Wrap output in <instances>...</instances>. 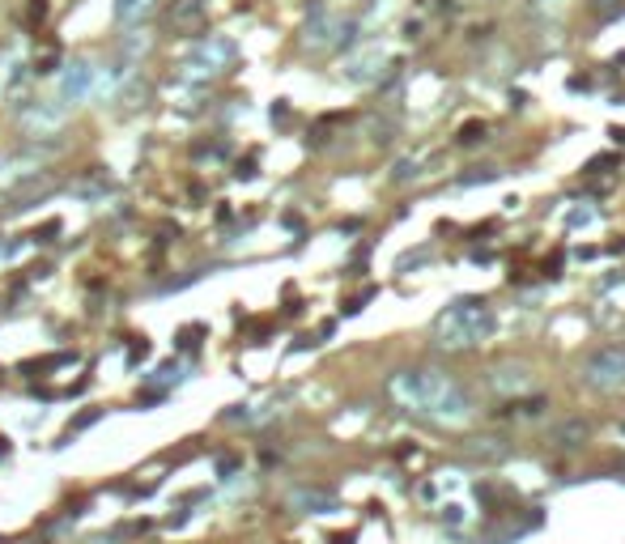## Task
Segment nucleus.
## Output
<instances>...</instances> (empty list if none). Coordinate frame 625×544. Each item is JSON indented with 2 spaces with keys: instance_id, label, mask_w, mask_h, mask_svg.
Wrapping results in <instances>:
<instances>
[{
  "instance_id": "nucleus-3",
  "label": "nucleus",
  "mask_w": 625,
  "mask_h": 544,
  "mask_svg": "<svg viewBox=\"0 0 625 544\" xmlns=\"http://www.w3.org/2000/svg\"><path fill=\"white\" fill-rule=\"evenodd\" d=\"M583 383L600 392H621L625 387V345H600L583 362Z\"/></svg>"
},
{
  "instance_id": "nucleus-19",
  "label": "nucleus",
  "mask_w": 625,
  "mask_h": 544,
  "mask_svg": "<svg viewBox=\"0 0 625 544\" xmlns=\"http://www.w3.org/2000/svg\"><path fill=\"white\" fill-rule=\"evenodd\" d=\"M455 140H460V145H481V140H485V123H481V119L464 123V128L455 132Z\"/></svg>"
},
{
  "instance_id": "nucleus-27",
  "label": "nucleus",
  "mask_w": 625,
  "mask_h": 544,
  "mask_svg": "<svg viewBox=\"0 0 625 544\" xmlns=\"http://www.w3.org/2000/svg\"><path fill=\"white\" fill-rule=\"evenodd\" d=\"M47 17V0H30V21H43Z\"/></svg>"
},
{
  "instance_id": "nucleus-5",
  "label": "nucleus",
  "mask_w": 625,
  "mask_h": 544,
  "mask_svg": "<svg viewBox=\"0 0 625 544\" xmlns=\"http://www.w3.org/2000/svg\"><path fill=\"white\" fill-rule=\"evenodd\" d=\"M532 383H536V370H532V362H524V357H507V362H498V366L490 370V387H494L498 396H528Z\"/></svg>"
},
{
  "instance_id": "nucleus-21",
  "label": "nucleus",
  "mask_w": 625,
  "mask_h": 544,
  "mask_svg": "<svg viewBox=\"0 0 625 544\" xmlns=\"http://www.w3.org/2000/svg\"><path fill=\"white\" fill-rule=\"evenodd\" d=\"M55 68H60V51H43V55L34 60V72H38V77H47V72H55Z\"/></svg>"
},
{
  "instance_id": "nucleus-22",
  "label": "nucleus",
  "mask_w": 625,
  "mask_h": 544,
  "mask_svg": "<svg viewBox=\"0 0 625 544\" xmlns=\"http://www.w3.org/2000/svg\"><path fill=\"white\" fill-rule=\"evenodd\" d=\"M55 234H60V221L51 217V221H43V230H34L30 238H34V243H55Z\"/></svg>"
},
{
  "instance_id": "nucleus-20",
  "label": "nucleus",
  "mask_w": 625,
  "mask_h": 544,
  "mask_svg": "<svg viewBox=\"0 0 625 544\" xmlns=\"http://www.w3.org/2000/svg\"><path fill=\"white\" fill-rule=\"evenodd\" d=\"M196 336H204V328H200V323H192V328H183V332L175 336V349H183V353H187V349H196Z\"/></svg>"
},
{
  "instance_id": "nucleus-28",
  "label": "nucleus",
  "mask_w": 625,
  "mask_h": 544,
  "mask_svg": "<svg viewBox=\"0 0 625 544\" xmlns=\"http://www.w3.org/2000/svg\"><path fill=\"white\" fill-rule=\"evenodd\" d=\"M234 174H238V179H251V174H255V162H251V157H247V162H238V170H234Z\"/></svg>"
},
{
  "instance_id": "nucleus-15",
  "label": "nucleus",
  "mask_w": 625,
  "mask_h": 544,
  "mask_svg": "<svg viewBox=\"0 0 625 544\" xmlns=\"http://www.w3.org/2000/svg\"><path fill=\"white\" fill-rule=\"evenodd\" d=\"M153 4H157V0H115V17H119L123 26H140V21L153 13Z\"/></svg>"
},
{
  "instance_id": "nucleus-24",
  "label": "nucleus",
  "mask_w": 625,
  "mask_h": 544,
  "mask_svg": "<svg viewBox=\"0 0 625 544\" xmlns=\"http://www.w3.org/2000/svg\"><path fill=\"white\" fill-rule=\"evenodd\" d=\"M238 468H243V460H234V455H221L217 460V477H234Z\"/></svg>"
},
{
  "instance_id": "nucleus-17",
  "label": "nucleus",
  "mask_w": 625,
  "mask_h": 544,
  "mask_svg": "<svg viewBox=\"0 0 625 544\" xmlns=\"http://www.w3.org/2000/svg\"><path fill=\"white\" fill-rule=\"evenodd\" d=\"M98 417H102V409H81V413H77V417L68 421V430H64V443H68L72 434H81V430H89V426H94Z\"/></svg>"
},
{
  "instance_id": "nucleus-11",
  "label": "nucleus",
  "mask_w": 625,
  "mask_h": 544,
  "mask_svg": "<svg viewBox=\"0 0 625 544\" xmlns=\"http://www.w3.org/2000/svg\"><path fill=\"white\" fill-rule=\"evenodd\" d=\"M460 451H464L468 460H481V464H498V460L511 455V447H507L502 438H468V443H460Z\"/></svg>"
},
{
  "instance_id": "nucleus-4",
  "label": "nucleus",
  "mask_w": 625,
  "mask_h": 544,
  "mask_svg": "<svg viewBox=\"0 0 625 544\" xmlns=\"http://www.w3.org/2000/svg\"><path fill=\"white\" fill-rule=\"evenodd\" d=\"M60 187V179L51 174V170H34V174H26V179H17L13 187H9V196H4V213H26L30 204H38V200H47L51 191Z\"/></svg>"
},
{
  "instance_id": "nucleus-2",
  "label": "nucleus",
  "mask_w": 625,
  "mask_h": 544,
  "mask_svg": "<svg viewBox=\"0 0 625 544\" xmlns=\"http://www.w3.org/2000/svg\"><path fill=\"white\" fill-rule=\"evenodd\" d=\"M494 332H498V315H494L490 302L477 298V294L455 298V302L434 319V345H438V349H477V345H485Z\"/></svg>"
},
{
  "instance_id": "nucleus-8",
  "label": "nucleus",
  "mask_w": 625,
  "mask_h": 544,
  "mask_svg": "<svg viewBox=\"0 0 625 544\" xmlns=\"http://www.w3.org/2000/svg\"><path fill=\"white\" fill-rule=\"evenodd\" d=\"M204 17H209V0H175L170 13H166V26L175 34H192V30L204 26Z\"/></svg>"
},
{
  "instance_id": "nucleus-25",
  "label": "nucleus",
  "mask_w": 625,
  "mask_h": 544,
  "mask_svg": "<svg viewBox=\"0 0 625 544\" xmlns=\"http://www.w3.org/2000/svg\"><path fill=\"white\" fill-rule=\"evenodd\" d=\"M140 357H149V345H145V340H136V345L128 349V366H136Z\"/></svg>"
},
{
  "instance_id": "nucleus-10",
  "label": "nucleus",
  "mask_w": 625,
  "mask_h": 544,
  "mask_svg": "<svg viewBox=\"0 0 625 544\" xmlns=\"http://www.w3.org/2000/svg\"><path fill=\"white\" fill-rule=\"evenodd\" d=\"M587 438H592V426H587L583 417H566V421H558V426H553V434H549V443H553V447H570V451H575V447H583Z\"/></svg>"
},
{
  "instance_id": "nucleus-12",
  "label": "nucleus",
  "mask_w": 625,
  "mask_h": 544,
  "mask_svg": "<svg viewBox=\"0 0 625 544\" xmlns=\"http://www.w3.org/2000/svg\"><path fill=\"white\" fill-rule=\"evenodd\" d=\"M26 123L38 128V132H55V128L64 123V106H60V102H34V106L26 111Z\"/></svg>"
},
{
  "instance_id": "nucleus-29",
  "label": "nucleus",
  "mask_w": 625,
  "mask_h": 544,
  "mask_svg": "<svg viewBox=\"0 0 625 544\" xmlns=\"http://www.w3.org/2000/svg\"><path fill=\"white\" fill-rule=\"evenodd\" d=\"M332 544H353V536L345 532V536H332Z\"/></svg>"
},
{
  "instance_id": "nucleus-18",
  "label": "nucleus",
  "mask_w": 625,
  "mask_h": 544,
  "mask_svg": "<svg viewBox=\"0 0 625 544\" xmlns=\"http://www.w3.org/2000/svg\"><path fill=\"white\" fill-rule=\"evenodd\" d=\"M119 51H123L128 60H136V55H145V51H149V34H128V38L119 43Z\"/></svg>"
},
{
  "instance_id": "nucleus-14",
  "label": "nucleus",
  "mask_w": 625,
  "mask_h": 544,
  "mask_svg": "<svg viewBox=\"0 0 625 544\" xmlns=\"http://www.w3.org/2000/svg\"><path fill=\"white\" fill-rule=\"evenodd\" d=\"M111 191V179H106V170H89L81 183H72V196H81V200H102Z\"/></svg>"
},
{
  "instance_id": "nucleus-13",
  "label": "nucleus",
  "mask_w": 625,
  "mask_h": 544,
  "mask_svg": "<svg viewBox=\"0 0 625 544\" xmlns=\"http://www.w3.org/2000/svg\"><path fill=\"white\" fill-rule=\"evenodd\" d=\"M289 502H294L298 511H311V515H328V511H336V498L323 494V489H294Z\"/></svg>"
},
{
  "instance_id": "nucleus-23",
  "label": "nucleus",
  "mask_w": 625,
  "mask_h": 544,
  "mask_svg": "<svg viewBox=\"0 0 625 544\" xmlns=\"http://www.w3.org/2000/svg\"><path fill=\"white\" fill-rule=\"evenodd\" d=\"M519 409H524V417H545V409H549V400H545V396H536V400H524Z\"/></svg>"
},
{
  "instance_id": "nucleus-16",
  "label": "nucleus",
  "mask_w": 625,
  "mask_h": 544,
  "mask_svg": "<svg viewBox=\"0 0 625 544\" xmlns=\"http://www.w3.org/2000/svg\"><path fill=\"white\" fill-rule=\"evenodd\" d=\"M145 98H149V81L128 77V85L119 89V106H145Z\"/></svg>"
},
{
  "instance_id": "nucleus-26",
  "label": "nucleus",
  "mask_w": 625,
  "mask_h": 544,
  "mask_svg": "<svg viewBox=\"0 0 625 544\" xmlns=\"http://www.w3.org/2000/svg\"><path fill=\"white\" fill-rule=\"evenodd\" d=\"M558 268H562V251H553V255L545 260V277H558Z\"/></svg>"
},
{
  "instance_id": "nucleus-6",
  "label": "nucleus",
  "mask_w": 625,
  "mask_h": 544,
  "mask_svg": "<svg viewBox=\"0 0 625 544\" xmlns=\"http://www.w3.org/2000/svg\"><path fill=\"white\" fill-rule=\"evenodd\" d=\"M230 60H234V43L213 34V38H204V43L187 55V64H183V68H187V72H221Z\"/></svg>"
},
{
  "instance_id": "nucleus-30",
  "label": "nucleus",
  "mask_w": 625,
  "mask_h": 544,
  "mask_svg": "<svg viewBox=\"0 0 625 544\" xmlns=\"http://www.w3.org/2000/svg\"><path fill=\"white\" fill-rule=\"evenodd\" d=\"M0 455H9V438H0Z\"/></svg>"
},
{
  "instance_id": "nucleus-7",
  "label": "nucleus",
  "mask_w": 625,
  "mask_h": 544,
  "mask_svg": "<svg viewBox=\"0 0 625 544\" xmlns=\"http://www.w3.org/2000/svg\"><path fill=\"white\" fill-rule=\"evenodd\" d=\"M55 149V140L51 145H26V149H17V153H4V162H0V174L9 179V183H17V179H26V174H34L38 170V162H43V153H51Z\"/></svg>"
},
{
  "instance_id": "nucleus-9",
  "label": "nucleus",
  "mask_w": 625,
  "mask_h": 544,
  "mask_svg": "<svg viewBox=\"0 0 625 544\" xmlns=\"http://www.w3.org/2000/svg\"><path fill=\"white\" fill-rule=\"evenodd\" d=\"M89 85H94V68H89L85 60H72L68 72L60 77V98H64V102H81V98L89 94Z\"/></svg>"
},
{
  "instance_id": "nucleus-1",
  "label": "nucleus",
  "mask_w": 625,
  "mask_h": 544,
  "mask_svg": "<svg viewBox=\"0 0 625 544\" xmlns=\"http://www.w3.org/2000/svg\"><path fill=\"white\" fill-rule=\"evenodd\" d=\"M392 396L443 426H460L472 417V396L438 366H417V370H400L392 379Z\"/></svg>"
}]
</instances>
